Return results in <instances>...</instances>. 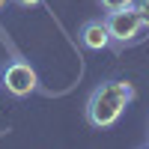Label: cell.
<instances>
[{
	"label": "cell",
	"mask_w": 149,
	"mask_h": 149,
	"mask_svg": "<svg viewBox=\"0 0 149 149\" xmlns=\"http://www.w3.org/2000/svg\"><path fill=\"white\" fill-rule=\"evenodd\" d=\"M134 98V86L128 81H104L86 98V119L93 128H110L116 125L119 116Z\"/></svg>",
	"instance_id": "cell-1"
},
{
	"label": "cell",
	"mask_w": 149,
	"mask_h": 149,
	"mask_svg": "<svg viewBox=\"0 0 149 149\" xmlns=\"http://www.w3.org/2000/svg\"><path fill=\"white\" fill-rule=\"evenodd\" d=\"M0 86L15 95V98H27L36 93V86H39V74L30 63H24V60H12L9 66H3L0 72Z\"/></svg>",
	"instance_id": "cell-2"
},
{
	"label": "cell",
	"mask_w": 149,
	"mask_h": 149,
	"mask_svg": "<svg viewBox=\"0 0 149 149\" xmlns=\"http://www.w3.org/2000/svg\"><path fill=\"white\" fill-rule=\"evenodd\" d=\"M107 30H110V39L113 42H134L146 33V24L140 18V12L134 6H125V9H116V12H107Z\"/></svg>",
	"instance_id": "cell-3"
},
{
	"label": "cell",
	"mask_w": 149,
	"mask_h": 149,
	"mask_svg": "<svg viewBox=\"0 0 149 149\" xmlns=\"http://www.w3.org/2000/svg\"><path fill=\"white\" fill-rule=\"evenodd\" d=\"M81 42H84V48H90V51H104V48L113 42L110 39V30H107V21H86L81 27Z\"/></svg>",
	"instance_id": "cell-4"
},
{
	"label": "cell",
	"mask_w": 149,
	"mask_h": 149,
	"mask_svg": "<svg viewBox=\"0 0 149 149\" xmlns=\"http://www.w3.org/2000/svg\"><path fill=\"white\" fill-rule=\"evenodd\" d=\"M104 12H116V9H125V6H134V0H98Z\"/></svg>",
	"instance_id": "cell-5"
},
{
	"label": "cell",
	"mask_w": 149,
	"mask_h": 149,
	"mask_svg": "<svg viewBox=\"0 0 149 149\" xmlns=\"http://www.w3.org/2000/svg\"><path fill=\"white\" fill-rule=\"evenodd\" d=\"M134 9L140 12V18H143L146 30H149V0H134Z\"/></svg>",
	"instance_id": "cell-6"
},
{
	"label": "cell",
	"mask_w": 149,
	"mask_h": 149,
	"mask_svg": "<svg viewBox=\"0 0 149 149\" xmlns=\"http://www.w3.org/2000/svg\"><path fill=\"white\" fill-rule=\"evenodd\" d=\"M15 3H18V6H24V9H30V6H39L42 0H15Z\"/></svg>",
	"instance_id": "cell-7"
},
{
	"label": "cell",
	"mask_w": 149,
	"mask_h": 149,
	"mask_svg": "<svg viewBox=\"0 0 149 149\" xmlns=\"http://www.w3.org/2000/svg\"><path fill=\"white\" fill-rule=\"evenodd\" d=\"M6 3H9V0H0V9H3V6H6Z\"/></svg>",
	"instance_id": "cell-8"
}]
</instances>
